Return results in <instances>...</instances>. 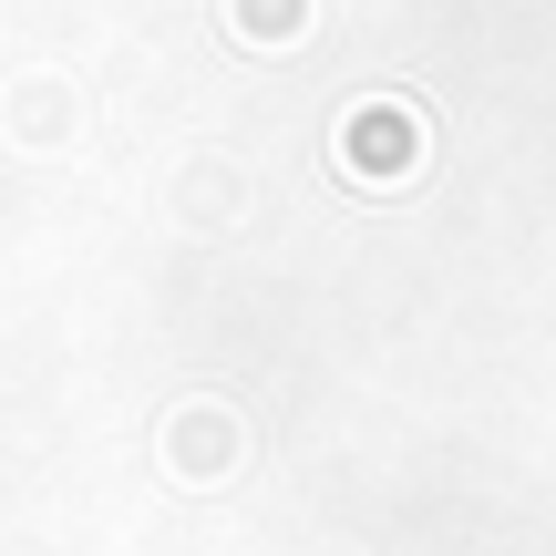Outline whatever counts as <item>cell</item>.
<instances>
[{
	"instance_id": "cell-1",
	"label": "cell",
	"mask_w": 556,
	"mask_h": 556,
	"mask_svg": "<svg viewBox=\"0 0 556 556\" xmlns=\"http://www.w3.org/2000/svg\"><path fill=\"white\" fill-rule=\"evenodd\" d=\"M413 155H422V135H413L402 103H361L351 114V165L361 176H413Z\"/></svg>"
},
{
	"instance_id": "cell-2",
	"label": "cell",
	"mask_w": 556,
	"mask_h": 556,
	"mask_svg": "<svg viewBox=\"0 0 556 556\" xmlns=\"http://www.w3.org/2000/svg\"><path fill=\"white\" fill-rule=\"evenodd\" d=\"M176 443H186V454H176L186 475H227V464H238V422H227V413H217V422H186Z\"/></svg>"
},
{
	"instance_id": "cell-3",
	"label": "cell",
	"mask_w": 556,
	"mask_h": 556,
	"mask_svg": "<svg viewBox=\"0 0 556 556\" xmlns=\"http://www.w3.org/2000/svg\"><path fill=\"white\" fill-rule=\"evenodd\" d=\"M248 21H258V31H278V21H289V0H258V11H248Z\"/></svg>"
}]
</instances>
